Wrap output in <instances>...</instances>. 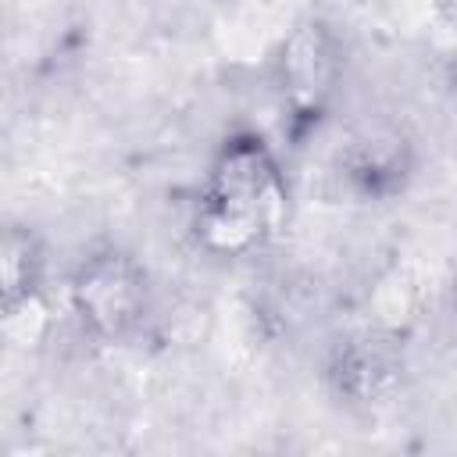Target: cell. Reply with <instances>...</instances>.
<instances>
[{"instance_id":"6da1fadb","label":"cell","mask_w":457,"mask_h":457,"mask_svg":"<svg viewBox=\"0 0 457 457\" xmlns=\"http://www.w3.org/2000/svg\"><path fill=\"white\" fill-rule=\"evenodd\" d=\"M293 214V186L278 150L250 125L228 129L207 161L193 200V246L218 261H243L264 250Z\"/></svg>"},{"instance_id":"7a4b0ae2","label":"cell","mask_w":457,"mask_h":457,"mask_svg":"<svg viewBox=\"0 0 457 457\" xmlns=\"http://www.w3.org/2000/svg\"><path fill=\"white\" fill-rule=\"evenodd\" d=\"M275 107L282 114V139L289 150L307 146L336 114L346 82V43L339 29L307 11L289 21L268 57Z\"/></svg>"},{"instance_id":"8992f818","label":"cell","mask_w":457,"mask_h":457,"mask_svg":"<svg viewBox=\"0 0 457 457\" xmlns=\"http://www.w3.org/2000/svg\"><path fill=\"white\" fill-rule=\"evenodd\" d=\"M46 271H50V250L39 228L29 221H7L0 239V314L29 300L50 296Z\"/></svg>"},{"instance_id":"277c9868","label":"cell","mask_w":457,"mask_h":457,"mask_svg":"<svg viewBox=\"0 0 457 457\" xmlns=\"http://www.w3.org/2000/svg\"><path fill=\"white\" fill-rule=\"evenodd\" d=\"M336 175L343 189L361 204L400 200L421 168V143L400 114H361L346 125L336 146Z\"/></svg>"},{"instance_id":"5b68a950","label":"cell","mask_w":457,"mask_h":457,"mask_svg":"<svg viewBox=\"0 0 457 457\" xmlns=\"http://www.w3.org/2000/svg\"><path fill=\"white\" fill-rule=\"evenodd\" d=\"M321 382L346 411H378L393 403L407 382V339L371 321L350 328L325 346Z\"/></svg>"},{"instance_id":"52a82bcc","label":"cell","mask_w":457,"mask_h":457,"mask_svg":"<svg viewBox=\"0 0 457 457\" xmlns=\"http://www.w3.org/2000/svg\"><path fill=\"white\" fill-rule=\"evenodd\" d=\"M450 311H453V336H457V286H453V303H450Z\"/></svg>"},{"instance_id":"3957f363","label":"cell","mask_w":457,"mask_h":457,"mask_svg":"<svg viewBox=\"0 0 457 457\" xmlns=\"http://www.w3.org/2000/svg\"><path fill=\"white\" fill-rule=\"evenodd\" d=\"M64 296L79 332L96 346L129 343L143 332L154 311V282L146 264L118 243L86 250L68 271Z\"/></svg>"}]
</instances>
